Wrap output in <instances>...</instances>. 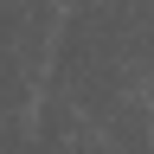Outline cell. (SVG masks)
<instances>
[]
</instances>
